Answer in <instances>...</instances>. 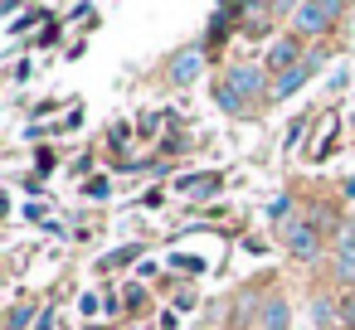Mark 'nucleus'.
Returning <instances> with one entry per match:
<instances>
[{
  "label": "nucleus",
  "mask_w": 355,
  "mask_h": 330,
  "mask_svg": "<svg viewBox=\"0 0 355 330\" xmlns=\"http://www.w3.org/2000/svg\"><path fill=\"white\" fill-rule=\"evenodd\" d=\"M292 20H297L302 35H321V30H331L340 20V6H297Z\"/></svg>",
  "instance_id": "f257e3e1"
},
{
  "label": "nucleus",
  "mask_w": 355,
  "mask_h": 330,
  "mask_svg": "<svg viewBox=\"0 0 355 330\" xmlns=\"http://www.w3.org/2000/svg\"><path fill=\"white\" fill-rule=\"evenodd\" d=\"M224 83H229L239 98H258V93H263V68H253V64H234V68L224 73Z\"/></svg>",
  "instance_id": "f03ea898"
},
{
  "label": "nucleus",
  "mask_w": 355,
  "mask_h": 330,
  "mask_svg": "<svg viewBox=\"0 0 355 330\" xmlns=\"http://www.w3.org/2000/svg\"><path fill=\"white\" fill-rule=\"evenodd\" d=\"M287 253H292V257H302V262H311V257L321 253L316 228H311V223H292V228H287Z\"/></svg>",
  "instance_id": "7ed1b4c3"
},
{
  "label": "nucleus",
  "mask_w": 355,
  "mask_h": 330,
  "mask_svg": "<svg viewBox=\"0 0 355 330\" xmlns=\"http://www.w3.org/2000/svg\"><path fill=\"white\" fill-rule=\"evenodd\" d=\"M219 185H224V175H185V180H175V190L185 199H209V194H219Z\"/></svg>",
  "instance_id": "20e7f679"
},
{
  "label": "nucleus",
  "mask_w": 355,
  "mask_h": 330,
  "mask_svg": "<svg viewBox=\"0 0 355 330\" xmlns=\"http://www.w3.org/2000/svg\"><path fill=\"white\" fill-rule=\"evenodd\" d=\"M297 64H302V59H297V44H292V39H277V44L268 49V68H277V78L292 73Z\"/></svg>",
  "instance_id": "39448f33"
},
{
  "label": "nucleus",
  "mask_w": 355,
  "mask_h": 330,
  "mask_svg": "<svg viewBox=\"0 0 355 330\" xmlns=\"http://www.w3.org/2000/svg\"><path fill=\"white\" fill-rule=\"evenodd\" d=\"M306 78H311V59H302V64H297L292 73H282V78L272 83V93H277V98H292V93H297V88H302Z\"/></svg>",
  "instance_id": "423d86ee"
},
{
  "label": "nucleus",
  "mask_w": 355,
  "mask_h": 330,
  "mask_svg": "<svg viewBox=\"0 0 355 330\" xmlns=\"http://www.w3.org/2000/svg\"><path fill=\"white\" fill-rule=\"evenodd\" d=\"M287 320H292L287 315V301L282 296H268L263 301V330H287Z\"/></svg>",
  "instance_id": "0eeeda50"
},
{
  "label": "nucleus",
  "mask_w": 355,
  "mask_h": 330,
  "mask_svg": "<svg viewBox=\"0 0 355 330\" xmlns=\"http://www.w3.org/2000/svg\"><path fill=\"white\" fill-rule=\"evenodd\" d=\"M195 73H200V54H195V49H190V54H180V59L171 64V78H175V83H190Z\"/></svg>",
  "instance_id": "6e6552de"
},
{
  "label": "nucleus",
  "mask_w": 355,
  "mask_h": 330,
  "mask_svg": "<svg viewBox=\"0 0 355 330\" xmlns=\"http://www.w3.org/2000/svg\"><path fill=\"white\" fill-rule=\"evenodd\" d=\"M214 98H219V107H224L229 117H239V112H243V98H239L229 83H219V88H214Z\"/></svg>",
  "instance_id": "1a4fd4ad"
},
{
  "label": "nucleus",
  "mask_w": 355,
  "mask_h": 330,
  "mask_svg": "<svg viewBox=\"0 0 355 330\" xmlns=\"http://www.w3.org/2000/svg\"><path fill=\"white\" fill-rule=\"evenodd\" d=\"M336 277L340 282H355V253H340L336 257Z\"/></svg>",
  "instance_id": "9d476101"
},
{
  "label": "nucleus",
  "mask_w": 355,
  "mask_h": 330,
  "mask_svg": "<svg viewBox=\"0 0 355 330\" xmlns=\"http://www.w3.org/2000/svg\"><path fill=\"white\" fill-rule=\"evenodd\" d=\"M137 253H141V248H117V253H107V257H103V267H122V262H132Z\"/></svg>",
  "instance_id": "9b49d317"
},
{
  "label": "nucleus",
  "mask_w": 355,
  "mask_h": 330,
  "mask_svg": "<svg viewBox=\"0 0 355 330\" xmlns=\"http://www.w3.org/2000/svg\"><path fill=\"white\" fill-rule=\"evenodd\" d=\"M30 320H35V311H30V306H15V311H10V330H25Z\"/></svg>",
  "instance_id": "f8f14e48"
},
{
  "label": "nucleus",
  "mask_w": 355,
  "mask_h": 330,
  "mask_svg": "<svg viewBox=\"0 0 355 330\" xmlns=\"http://www.w3.org/2000/svg\"><path fill=\"white\" fill-rule=\"evenodd\" d=\"M340 320L355 330V291H345V296H340Z\"/></svg>",
  "instance_id": "ddd939ff"
},
{
  "label": "nucleus",
  "mask_w": 355,
  "mask_h": 330,
  "mask_svg": "<svg viewBox=\"0 0 355 330\" xmlns=\"http://www.w3.org/2000/svg\"><path fill=\"white\" fill-rule=\"evenodd\" d=\"M107 194H112L107 180H93V185H88V199H107Z\"/></svg>",
  "instance_id": "4468645a"
},
{
  "label": "nucleus",
  "mask_w": 355,
  "mask_h": 330,
  "mask_svg": "<svg viewBox=\"0 0 355 330\" xmlns=\"http://www.w3.org/2000/svg\"><path fill=\"white\" fill-rule=\"evenodd\" d=\"M287 209H292V199H287V194H277V199H272V204H268V214H272V219H282V214H287Z\"/></svg>",
  "instance_id": "2eb2a0df"
},
{
  "label": "nucleus",
  "mask_w": 355,
  "mask_h": 330,
  "mask_svg": "<svg viewBox=\"0 0 355 330\" xmlns=\"http://www.w3.org/2000/svg\"><path fill=\"white\" fill-rule=\"evenodd\" d=\"M345 194H350V199H355V180H350V185H345Z\"/></svg>",
  "instance_id": "dca6fc26"
}]
</instances>
